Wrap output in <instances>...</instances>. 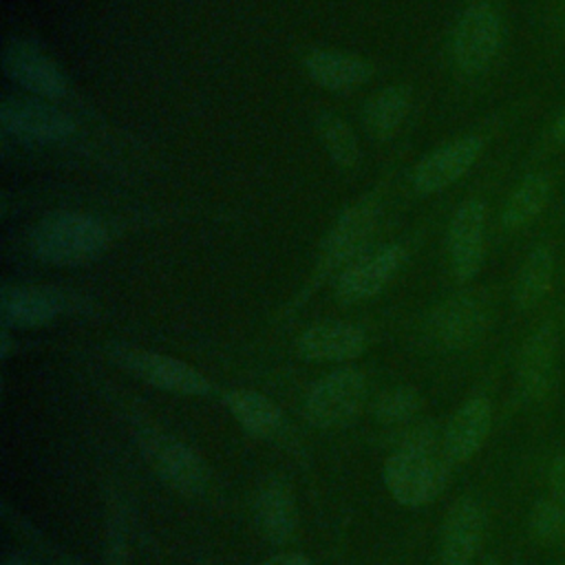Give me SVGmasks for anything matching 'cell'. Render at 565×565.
Returning <instances> with one entry per match:
<instances>
[{"label": "cell", "instance_id": "6da1fadb", "mask_svg": "<svg viewBox=\"0 0 565 565\" xmlns=\"http://www.w3.org/2000/svg\"><path fill=\"white\" fill-rule=\"evenodd\" d=\"M448 459L433 428L411 430L384 463V483L391 497L408 508L430 503L448 481Z\"/></svg>", "mask_w": 565, "mask_h": 565}, {"label": "cell", "instance_id": "7a4b0ae2", "mask_svg": "<svg viewBox=\"0 0 565 565\" xmlns=\"http://www.w3.org/2000/svg\"><path fill=\"white\" fill-rule=\"evenodd\" d=\"M108 245V232L95 216L57 212L42 218L29 236L31 254L49 265L71 267L97 258Z\"/></svg>", "mask_w": 565, "mask_h": 565}, {"label": "cell", "instance_id": "3957f363", "mask_svg": "<svg viewBox=\"0 0 565 565\" xmlns=\"http://www.w3.org/2000/svg\"><path fill=\"white\" fill-rule=\"evenodd\" d=\"M503 44V22L488 0L470 2L457 18L450 55L463 77L483 75L497 60Z\"/></svg>", "mask_w": 565, "mask_h": 565}, {"label": "cell", "instance_id": "277c9868", "mask_svg": "<svg viewBox=\"0 0 565 565\" xmlns=\"http://www.w3.org/2000/svg\"><path fill=\"white\" fill-rule=\"evenodd\" d=\"M110 358L137 380L168 393L194 397L207 395L212 391L210 380L201 371L179 358L159 351H148L132 344H113Z\"/></svg>", "mask_w": 565, "mask_h": 565}, {"label": "cell", "instance_id": "5b68a950", "mask_svg": "<svg viewBox=\"0 0 565 565\" xmlns=\"http://www.w3.org/2000/svg\"><path fill=\"white\" fill-rule=\"evenodd\" d=\"M364 399L366 377L355 369H340L313 382L305 397V415L316 428H340L362 411Z\"/></svg>", "mask_w": 565, "mask_h": 565}, {"label": "cell", "instance_id": "8992f818", "mask_svg": "<svg viewBox=\"0 0 565 565\" xmlns=\"http://www.w3.org/2000/svg\"><path fill=\"white\" fill-rule=\"evenodd\" d=\"M380 218V207L373 199H362L347 207L333 227L329 230L320 258H318V276L324 278L335 269H344L358 256L364 254L369 241L375 234Z\"/></svg>", "mask_w": 565, "mask_h": 565}, {"label": "cell", "instance_id": "52a82bcc", "mask_svg": "<svg viewBox=\"0 0 565 565\" xmlns=\"http://www.w3.org/2000/svg\"><path fill=\"white\" fill-rule=\"evenodd\" d=\"M490 309L483 296L463 291L435 307L428 320L433 340L444 349H468L486 333Z\"/></svg>", "mask_w": 565, "mask_h": 565}, {"label": "cell", "instance_id": "ba28073f", "mask_svg": "<svg viewBox=\"0 0 565 565\" xmlns=\"http://www.w3.org/2000/svg\"><path fill=\"white\" fill-rule=\"evenodd\" d=\"M488 207L481 199H466L457 205L448 223V263L457 280H472L486 256Z\"/></svg>", "mask_w": 565, "mask_h": 565}, {"label": "cell", "instance_id": "9c48e42d", "mask_svg": "<svg viewBox=\"0 0 565 565\" xmlns=\"http://www.w3.org/2000/svg\"><path fill=\"white\" fill-rule=\"evenodd\" d=\"M0 124L13 139L31 143L62 141L75 130L66 113L33 97H7L0 106Z\"/></svg>", "mask_w": 565, "mask_h": 565}, {"label": "cell", "instance_id": "30bf717a", "mask_svg": "<svg viewBox=\"0 0 565 565\" xmlns=\"http://www.w3.org/2000/svg\"><path fill=\"white\" fill-rule=\"evenodd\" d=\"M143 450L154 472L172 490L185 497H199L207 488L205 461L185 441L154 433L143 439Z\"/></svg>", "mask_w": 565, "mask_h": 565}, {"label": "cell", "instance_id": "8fae6325", "mask_svg": "<svg viewBox=\"0 0 565 565\" xmlns=\"http://www.w3.org/2000/svg\"><path fill=\"white\" fill-rule=\"evenodd\" d=\"M558 331L552 322L536 324L519 349L516 384L527 402H541L554 386Z\"/></svg>", "mask_w": 565, "mask_h": 565}, {"label": "cell", "instance_id": "7c38bea8", "mask_svg": "<svg viewBox=\"0 0 565 565\" xmlns=\"http://www.w3.org/2000/svg\"><path fill=\"white\" fill-rule=\"evenodd\" d=\"M406 260L402 245H384L364 252L338 276V296L344 302H362L377 296Z\"/></svg>", "mask_w": 565, "mask_h": 565}, {"label": "cell", "instance_id": "4fadbf2b", "mask_svg": "<svg viewBox=\"0 0 565 565\" xmlns=\"http://www.w3.org/2000/svg\"><path fill=\"white\" fill-rule=\"evenodd\" d=\"M481 150H483V139L477 135H466L439 146L415 166L413 170L415 190L419 194H433L452 185L477 163Z\"/></svg>", "mask_w": 565, "mask_h": 565}, {"label": "cell", "instance_id": "5bb4252c", "mask_svg": "<svg viewBox=\"0 0 565 565\" xmlns=\"http://www.w3.org/2000/svg\"><path fill=\"white\" fill-rule=\"evenodd\" d=\"M486 514L477 499L461 497L444 519L439 536V558L444 565H470L481 550Z\"/></svg>", "mask_w": 565, "mask_h": 565}, {"label": "cell", "instance_id": "9a60e30c", "mask_svg": "<svg viewBox=\"0 0 565 565\" xmlns=\"http://www.w3.org/2000/svg\"><path fill=\"white\" fill-rule=\"evenodd\" d=\"M2 68L7 77L40 97L60 99L68 93L66 77L53 64V60L24 40H15L4 46Z\"/></svg>", "mask_w": 565, "mask_h": 565}, {"label": "cell", "instance_id": "2e32d148", "mask_svg": "<svg viewBox=\"0 0 565 565\" xmlns=\"http://www.w3.org/2000/svg\"><path fill=\"white\" fill-rule=\"evenodd\" d=\"M492 426V402L486 395L468 397L450 417L441 444L452 463H463L486 444Z\"/></svg>", "mask_w": 565, "mask_h": 565}, {"label": "cell", "instance_id": "e0dca14e", "mask_svg": "<svg viewBox=\"0 0 565 565\" xmlns=\"http://www.w3.org/2000/svg\"><path fill=\"white\" fill-rule=\"evenodd\" d=\"M298 353L316 362H342L358 358L366 347L364 331L344 320H322L298 335Z\"/></svg>", "mask_w": 565, "mask_h": 565}, {"label": "cell", "instance_id": "ac0fdd59", "mask_svg": "<svg viewBox=\"0 0 565 565\" xmlns=\"http://www.w3.org/2000/svg\"><path fill=\"white\" fill-rule=\"evenodd\" d=\"M64 309V298L49 287L4 285L0 294V313L4 327H42L53 322Z\"/></svg>", "mask_w": 565, "mask_h": 565}, {"label": "cell", "instance_id": "d6986e66", "mask_svg": "<svg viewBox=\"0 0 565 565\" xmlns=\"http://www.w3.org/2000/svg\"><path fill=\"white\" fill-rule=\"evenodd\" d=\"M254 516L267 541L287 543L296 532V501L289 486L280 479H269L256 494Z\"/></svg>", "mask_w": 565, "mask_h": 565}, {"label": "cell", "instance_id": "ffe728a7", "mask_svg": "<svg viewBox=\"0 0 565 565\" xmlns=\"http://www.w3.org/2000/svg\"><path fill=\"white\" fill-rule=\"evenodd\" d=\"M305 71L327 90H351L373 75V66L366 60L340 51H311L305 57Z\"/></svg>", "mask_w": 565, "mask_h": 565}, {"label": "cell", "instance_id": "44dd1931", "mask_svg": "<svg viewBox=\"0 0 565 565\" xmlns=\"http://www.w3.org/2000/svg\"><path fill=\"white\" fill-rule=\"evenodd\" d=\"M223 402L238 426L254 437H274L285 426V417L278 404L258 391L234 388L223 397Z\"/></svg>", "mask_w": 565, "mask_h": 565}, {"label": "cell", "instance_id": "7402d4cb", "mask_svg": "<svg viewBox=\"0 0 565 565\" xmlns=\"http://www.w3.org/2000/svg\"><path fill=\"white\" fill-rule=\"evenodd\" d=\"M552 183L543 172L525 174L501 207V225L508 232H519L534 223L550 203Z\"/></svg>", "mask_w": 565, "mask_h": 565}, {"label": "cell", "instance_id": "603a6c76", "mask_svg": "<svg viewBox=\"0 0 565 565\" xmlns=\"http://www.w3.org/2000/svg\"><path fill=\"white\" fill-rule=\"evenodd\" d=\"M552 280H554V254L545 243H536L527 252V256L523 258L516 271L514 287H512L514 305L523 311L534 309L550 294Z\"/></svg>", "mask_w": 565, "mask_h": 565}, {"label": "cell", "instance_id": "cb8c5ba5", "mask_svg": "<svg viewBox=\"0 0 565 565\" xmlns=\"http://www.w3.org/2000/svg\"><path fill=\"white\" fill-rule=\"evenodd\" d=\"M411 110V90L406 86L382 88L366 102L364 124L366 130L380 139L391 137L399 130L402 121Z\"/></svg>", "mask_w": 565, "mask_h": 565}, {"label": "cell", "instance_id": "d4e9b609", "mask_svg": "<svg viewBox=\"0 0 565 565\" xmlns=\"http://www.w3.org/2000/svg\"><path fill=\"white\" fill-rule=\"evenodd\" d=\"M318 132L320 139L329 152V157L342 166V168H351L358 163L360 159V148H358V139L353 135V130L335 115H320L318 117Z\"/></svg>", "mask_w": 565, "mask_h": 565}, {"label": "cell", "instance_id": "484cf974", "mask_svg": "<svg viewBox=\"0 0 565 565\" xmlns=\"http://www.w3.org/2000/svg\"><path fill=\"white\" fill-rule=\"evenodd\" d=\"M422 408V395L413 386H393L375 402V417L382 424H406Z\"/></svg>", "mask_w": 565, "mask_h": 565}, {"label": "cell", "instance_id": "4316f807", "mask_svg": "<svg viewBox=\"0 0 565 565\" xmlns=\"http://www.w3.org/2000/svg\"><path fill=\"white\" fill-rule=\"evenodd\" d=\"M530 534L545 545L561 543L565 539V508L550 499H539L530 512Z\"/></svg>", "mask_w": 565, "mask_h": 565}, {"label": "cell", "instance_id": "83f0119b", "mask_svg": "<svg viewBox=\"0 0 565 565\" xmlns=\"http://www.w3.org/2000/svg\"><path fill=\"white\" fill-rule=\"evenodd\" d=\"M547 483H550L552 499L565 508V452L554 455V459L550 461Z\"/></svg>", "mask_w": 565, "mask_h": 565}, {"label": "cell", "instance_id": "f1b7e54d", "mask_svg": "<svg viewBox=\"0 0 565 565\" xmlns=\"http://www.w3.org/2000/svg\"><path fill=\"white\" fill-rule=\"evenodd\" d=\"M550 33L561 49H565V0H556L547 15Z\"/></svg>", "mask_w": 565, "mask_h": 565}, {"label": "cell", "instance_id": "f546056e", "mask_svg": "<svg viewBox=\"0 0 565 565\" xmlns=\"http://www.w3.org/2000/svg\"><path fill=\"white\" fill-rule=\"evenodd\" d=\"M260 565H311V561L298 552H282V554H276L271 558H267L265 563Z\"/></svg>", "mask_w": 565, "mask_h": 565}, {"label": "cell", "instance_id": "4dcf8cb0", "mask_svg": "<svg viewBox=\"0 0 565 565\" xmlns=\"http://www.w3.org/2000/svg\"><path fill=\"white\" fill-rule=\"evenodd\" d=\"M550 139H552L554 143L565 146V110L552 121V126H550Z\"/></svg>", "mask_w": 565, "mask_h": 565}, {"label": "cell", "instance_id": "1f68e13d", "mask_svg": "<svg viewBox=\"0 0 565 565\" xmlns=\"http://www.w3.org/2000/svg\"><path fill=\"white\" fill-rule=\"evenodd\" d=\"M4 565H33V563H29L24 558H18V556H11V558L4 561Z\"/></svg>", "mask_w": 565, "mask_h": 565}, {"label": "cell", "instance_id": "d6a6232c", "mask_svg": "<svg viewBox=\"0 0 565 565\" xmlns=\"http://www.w3.org/2000/svg\"><path fill=\"white\" fill-rule=\"evenodd\" d=\"M481 565H501L499 561H494V558H486Z\"/></svg>", "mask_w": 565, "mask_h": 565}, {"label": "cell", "instance_id": "836d02e7", "mask_svg": "<svg viewBox=\"0 0 565 565\" xmlns=\"http://www.w3.org/2000/svg\"><path fill=\"white\" fill-rule=\"evenodd\" d=\"M563 329H565V309H563Z\"/></svg>", "mask_w": 565, "mask_h": 565}]
</instances>
